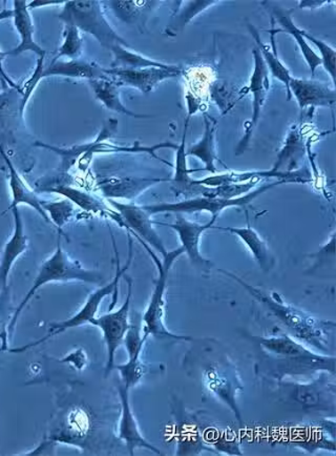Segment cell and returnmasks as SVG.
<instances>
[{
	"label": "cell",
	"instance_id": "836d02e7",
	"mask_svg": "<svg viewBox=\"0 0 336 456\" xmlns=\"http://www.w3.org/2000/svg\"><path fill=\"white\" fill-rule=\"evenodd\" d=\"M112 51L114 61L111 69H136L146 68H166L170 64L149 60V58L132 51L130 46L117 45L113 46Z\"/></svg>",
	"mask_w": 336,
	"mask_h": 456
},
{
	"label": "cell",
	"instance_id": "c3c4849f",
	"mask_svg": "<svg viewBox=\"0 0 336 456\" xmlns=\"http://www.w3.org/2000/svg\"><path fill=\"white\" fill-rule=\"evenodd\" d=\"M329 4H333V0L332 2H328V0H300L299 8L316 10Z\"/></svg>",
	"mask_w": 336,
	"mask_h": 456
},
{
	"label": "cell",
	"instance_id": "ab89813d",
	"mask_svg": "<svg viewBox=\"0 0 336 456\" xmlns=\"http://www.w3.org/2000/svg\"><path fill=\"white\" fill-rule=\"evenodd\" d=\"M121 378V384L127 388L135 387L141 381L142 378L148 372V366L140 358L127 360L126 363L114 366Z\"/></svg>",
	"mask_w": 336,
	"mask_h": 456
},
{
	"label": "cell",
	"instance_id": "d590c367",
	"mask_svg": "<svg viewBox=\"0 0 336 456\" xmlns=\"http://www.w3.org/2000/svg\"><path fill=\"white\" fill-rule=\"evenodd\" d=\"M203 436L208 446H212L214 452L228 455H244L240 447L237 437L225 430L207 428L203 430Z\"/></svg>",
	"mask_w": 336,
	"mask_h": 456
},
{
	"label": "cell",
	"instance_id": "74e56055",
	"mask_svg": "<svg viewBox=\"0 0 336 456\" xmlns=\"http://www.w3.org/2000/svg\"><path fill=\"white\" fill-rule=\"evenodd\" d=\"M218 4V2L182 3L183 8L180 9L178 14L173 17L171 26L167 27V30H171V33L175 35L178 31L182 30L196 15Z\"/></svg>",
	"mask_w": 336,
	"mask_h": 456
},
{
	"label": "cell",
	"instance_id": "7dc6e473",
	"mask_svg": "<svg viewBox=\"0 0 336 456\" xmlns=\"http://www.w3.org/2000/svg\"><path fill=\"white\" fill-rule=\"evenodd\" d=\"M7 56V52H3L2 50H0V77H2L4 85H8L10 87H12V89H14L21 93L22 90L20 89V87L17 86L14 83V81L9 77V75L4 71V58Z\"/></svg>",
	"mask_w": 336,
	"mask_h": 456
},
{
	"label": "cell",
	"instance_id": "7bdbcfd3",
	"mask_svg": "<svg viewBox=\"0 0 336 456\" xmlns=\"http://www.w3.org/2000/svg\"><path fill=\"white\" fill-rule=\"evenodd\" d=\"M44 57L38 58L36 68H35V71L33 72L31 77L28 78L25 86H23V89L21 92L22 102L20 109L21 116L23 114V110H25L26 105L28 102V99H30V97L32 96L33 92L35 91V89H36L40 81L43 80V73L44 69Z\"/></svg>",
	"mask_w": 336,
	"mask_h": 456
},
{
	"label": "cell",
	"instance_id": "f546056e",
	"mask_svg": "<svg viewBox=\"0 0 336 456\" xmlns=\"http://www.w3.org/2000/svg\"><path fill=\"white\" fill-rule=\"evenodd\" d=\"M218 120L204 113V133L198 142L191 144L187 151V155L194 156L204 165L203 171L217 175L216 162L220 161L217 156L216 132Z\"/></svg>",
	"mask_w": 336,
	"mask_h": 456
},
{
	"label": "cell",
	"instance_id": "83f0119b",
	"mask_svg": "<svg viewBox=\"0 0 336 456\" xmlns=\"http://www.w3.org/2000/svg\"><path fill=\"white\" fill-rule=\"evenodd\" d=\"M219 230L233 233L244 243L260 270L269 273L276 265V256L268 242L251 225L245 227H218Z\"/></svg>",
	"mask_w": 336,
	"mask_h": 456
},
{
	"label": "cell",
	"instance_id": "4316f807",
	"mask_svg": "<svg viewBox=\"0 0 336 456\" xmlns=\"http://www.w3.org/2000/svg\"><path fill=\"white\" fill-rule=\"evenodd\" d=\"M0 153H2L5 165H7L9 168V184L12 191V203L7 209V212L13 208L19 207L20 204H26V206L31 207L36 210V212L44 219L46 224H52V221L44 208V201L42 200V199L36 195V192H34L30 187L26 184L25 181L22 180L20 173L17 172L13 163H12L8 155L4 153L3 148H0Z\"/></svg>",
	"mask_w": 336,
	"mask_h": 456
},
{
	"label": "cell",
	"instance_id": "2e32d148",
	"mask_svg": "<svg viewBox=\"0 0 336 456\" xmlns=\"http://www.w3.org/2000/svg\"><path fill=\"white\" fill-rule=\"evenodd\" d=\"M217 219L218 217L213 216L210 222H207L205 224H200L184 218L183 215H177L175 224H160V222H155V224L171 227L172 231H175L180 242H181L184 254H187L191 265L200 271L207 272L211 271L213 265L211 260L202 256L200 242L203 233L213 228Z\"/></svg>",
	"mask_w": 336,
	"mask_h": 456
},
{
	"label": "cell",
	"instance_id": "8fae6325",
	"mask_svg": "<svg viewBox=\"0 0 336 456\" xmlns=\"http://www.w3.org/2000/svg\"><path fill=\"white\" fill-rule=\"evenodd\" d=\"M118 130V121L109 119L103 125L102 130L98 134L95 140H92L91 148L85 155L80 158L78 160V167L80 171H86L91 165L92 157L95 154L100 153H131V154H148L155 158V159L160 160L165 163V165L172 167L171 163L161 159L157 155V151L161 149H172L177 150L178 144L172 142H164L156 144L154 146H143L136 142L132 146H123L117 144L108 143L107 140L114 138L116 133Z\"/></svg>",
	"mask_w": 336,
	"mask_h": 456
},
{
	"label": "cell",
	"instance_id": "8d00e7d4",
	"mask_svg": "<svg viewBox=\"0 0 336 456\" xmlns=\"http://www.w3.org/2000/svg\"><path fill=\"white\" fill-rule=\"evenodd\" d=\"M107 5L111 7L116 16L119 20L127 23H136L142 20V16H146L150 10L159 5L156 2H112Z\"/></svg>",
	"mask_w": 336,
	"mask_h": 456
},
{
	"label": "cell",
	"instance_id": "d4e9b609",
	"mask_svg": "<svg viewBox=\"0 0 336 456\" xmlns=\"http://www.w3.org/2000/svg\"><path fill=\"white\" fill-rule=\"evenodd\" d=\"M92 429L91 415L84 407H73L68 411L60 428L50 436L57 444H68V445H83Z\"/></svg>",
	"mask_w": 336,
	"mask_h": 456
},
{
	"label": "cell",
	"instance_id": "b9f144b4",
	"mask_svg": "<svg viewBox=\"0 0 336 456\" xmlns=\"http://www.w3.org/2000/svg\"><path fill=\"white\" fill-rule=\"evenodd\" d=\"M303 37L307 42H311L316 46L318 52H320V58L322 61V66L325 68L326 72L330 75L332 79V85H335V61L336 52L332 45L323 42V40L316 38L314 35H311L305 30H302Z\"/></svg>",
	"mask_w": 336,
	"mask_h": 456
},
{
	"label": "cell",
	"instance_id": "5b68a950",
	"mask_svg": "<svg viewBox=\"0 0 336 456\" xmlns=\"http://www.w3.org/2000/svg\"><path fill=\"white\" fill-rule=\"evenodd\" d=\"M58 17L65 25L75 26L79 31L92 35L103 48L111 50L117 45L131 48L109 25L100 2H66Z\"/></svg>",
	"mask_w": 336,
	"mask_h": 456
},
{
	"label": "cell",
	"instance_id": "681fc988",
	"mask_svg": "<svg viewBox=\"0 0 336 456\" xmlns=\"http://www.w3.org/2000/svg\"><path fill=\"white\" fill-rule=\"evenodd\" d=\"M66 2H44V0H34L30 4H28V10L48 7V5H58L65 4Z\"/></svg>",
	"mask_w": 336,
	"mask_h": 456
},
{
	"label": "cell",
	"instance_id": "7c38bea8",
	"mask_svg": "<svg viewBox=\"0 0 336 456\" xmlns=\"http://www.w3.org/2000/svg\"><path fill=\"white\" fill-rule=\"evenodd\" d=\"M38 191L55 192L65 196L73 204L89 214L100 216V217L111 219L121 228L124 225V221L117 210L109 208L106 202L101 199L92 196L88 191H81L72 185H68L65 178L42 179L37 183Z\"/></svg>",
	"mask_w": 336,
	"mask_h": 456
},
{
	"label": "cell",
	"instance_id": "bcb514c9",
	"mask_svg": "<svg viewBox=\"0 0 336 456\" xmlns=\"http://www.w3.org/2000/svg\"><path fill=\"white\" fill-rule=\"evenodd\" d=\"M57 445L58 444L52 440V438H45V440L39 444V446L36 449H34L33 452H28L27 454L52 455L55 453V448Z\"/></svg>",
	"mask_w": 336,
	"mask_h": 456
},
{
	"label": "cell",
	"instance_id": "ba28073f",
	"mask_svg": "<svg viewBox=\"0 0 336 456\" xmlns=\"http://www.w3.org/2000/svg\"><path fill=\"white\" fill-rule=\"evenodd\" d=\"M203 384L211 393L221 401L235 414L237 423L243 427L242 413L237 405V393L244 388L239 373L228 358L213 361L204 367L202 372Z\"/></svg>",
	"mask_w": 336,
	"mask_h": 456
},
{
	"label": "cell",
	"instance_id": "8992f818",
	"mask_svg": "<svg viewBox=\"0 0 336 456\" xmlns=\"http://www.w3.org/2000/svg\"><path fill=\"white\" fill-rule=\"evenodd\" d=\"M129 235V259H127L125 265L123 268H120L119 263H117V270H116V274L114 279L107 285L101 286V288L92 291L89 296L88 300L85 301L84 305L81 307L77 314H75L73 317L62 321L56 322V323L50 324L49 333L40 340L26 345L19 349H12L10 352L12 353H22L26 352V350L30 349L35 346H38V345L43 344L46 341L51 340L57 336L61 335V333L68 331V330L76 329V327L92 324V322L97 317L98 311H100V307L101 303L106 297L113 292L115 295L118 294V285L121 278L124 276L126 271H129L130 266L132 265V256H134V251H132V240L130 232H127Z\"/></svg>",
	"mask_w": 336,
	"mask_h": 456
},
{
	"label": "cell",
	"instance_id": "e575fe53",
	"mask_svg": "<svg viewBox=\"0 0 336 456\" xmlns=\"http://www.w3.org/2000/svg\"><path fill=\"white\" fill-rule=\"evenodd\" d=\"M294 444L309 453H314L317 450H326L334 453L336 447L335 438L328 436L318 424L314 428L300 432L295 436Z\"/></svg>",
	"mask_w": 336,
	"mask_h": 456
},
{
	"label": "cell",
	"instance_id": "6da1fadb",
	"mask_svg": "<svg viewBox=\"0 0 336 456\" xmlns=\"http://www.w3.org/2000/svg\"><path fill=\"white\" fill-rule=\"evenodd\" d=\"M252 338L265 354L262 371L279 383L285 378H307L318 372L335 377L334 355L315 352L288 333Z\"/></svg>",
	"mask_w": 336,
	"mask_h": 456
},
{
	"label": "cell",
	"instance_id": "f35d334b",
	"mask_svg": "<svg viewBox=\"0 0 336 456\" xmlns=\"http://www.w3.org/2000/svg\"><path fill=\"white\" fill-rule=\"evenodd\" d=\"M84 40L78 28L72 25H65L63 30V43L58 50L56 60L68 57V60H79L83 54Z\"/></svg>",
	"mask_w": 336,
	"mask_h": 456
},
{
	"label": "cell",
	"instance_id": "9c48e42d",
	"mask_svg": "<svg viewBox=\"0 0 336 456\" xmlns=\"http://www.w3.org/2000/svg\"><path fill=\"white\" fill-rule=\"evenodd\" d=\"M127 282V295L123 306L118 311L108 313L96 317L92 322V326L98 327L102 332L104 343L107 346L106 377L114 370L116 353L124 345L127 330L130 329L131 303L132 297V280L125 278Z\"/></svg>",
	"mask_w": 336,
	"mask_h": 456
},
{
	"label": "cell",
	"instance_id": "ac0fdd59",
	"mask_svg": "<svg viewBox=\"0 0 336 456\" xmlns=\"http://www.w3.org/2000/svg\"><path fill=\"white\" fill-rule=\"evenodd\" d=\"M175 415V427L172 435L176 441L177 455H199L204 452H214L207 445L198 419L193 414L185 411L182 406L177 407L172 413Z\"/></svg>",
	"mask_w": 336,
	"mask_h": 456
},
{
	"label": "cell",
	"instance_id": "1f68e13d",
	"mask_svg": "<svg viewBox=\"0 0 336 456\" xmlns=\"http://www.w3.org/2000/svg\"><path fill=\"white\" fill-rule=\"evenodd\" d=\"M96 98L104 107L114 113L132 117V118H149L152 115L138 114L127 109L121 102L120 86L112 78L95 79L89 81Z\"/></svg>",
	"mask_w": 336,
	"mask_h": 456
},
{
	"label": "cell",
	"instance_id": "7a4b0ae2",
	"mask_svg": "<svg viewBox=\"0 0 336 456\" xmlns=\"http://www.w3.org/2000/svg\"><path fill=\"white\" fill-rule=\"evenodd\" d=\"M239 283L253 299L268 309V312L279 322V323L298 341L302 342L315 352H328V338L335 330L333 321L322 320L316 315L302 311L284 301L282 296L276 291L260 290L254 286L248 284L244 279L236 274L219 270Z\"/></svg>",
	"mask_w": 336,
	"mask_h": 456
},
{
	"label": "cell",
	"instance_id": "277c9868",
	"mask_svg": "<svg viewBox=\"0 0 336 456\" xmlns=\"http://www.w3.org/2000/svg\"><path fill=\"white\" fill-rule=\"evenodd\" d=\"M139 242L147 249L158 270V277L155 281L152 297H150L147 311L142 317L143 335L148 338L153 336L157 338H167V340L194 341V338L176 335V333L168 330L165 325V295L168 276H170V272L176 260L184 255V249L180 247L177 249L168 251L166 256H162L164 260H160L147 243H144L141 240H139Z\"/></svg>",
	"mask_w": 336,
	"mask_h": 456
},
{
	"label": "cell",
	"instance_id": "cb8c5ba5",
	"mask_svg": "<svg viewBox=\"0 0 336 456\" xmlns=\"http://www.w3.org/2000/svg\"><path fill=\"white\" fill-rule=\"evenodd\" d=\"M11 210L14 218L13 235L5 243L2 259H0V289L3 290L8 289V280L12 267L15 265L16 260L26 253L28 248V239L25 232L20 208L16 207Z\"/></svg>",
	"mask_w": 336,
	"mask_h": 456
},
{
	"label": "cell",
	"instance_id": "f1b7e54d",
	"mask_svg": "<svg viewBox=\"0 0 336 456\" xmlns=\"http://www.w3.org/2000/svg\"><path fill=\"white\" fill-rule=\"evenodd\" d=\"M13 20L20 44L15 49L7 52V55L17 56L25 52H33L38 58L45 56V51L34 39V23L27 2L13 3Z\"/></svg>",
	"mask_w": 336,
	"mask_h": 456
},
{
	"label": "cell",
	"instance_id": "ffe728a7",
	"mask_svg": "<svg viewBox=\"0 0 336 456\" xmlns=\"http://www.w3.org/2000/svg\"><path fill=\"white\" fill-rule=\"evenodd\" d=\"M311 121L302 119L292 126L272 171L292 172L300 168L307 154V142L311 136H308Z\"/></svg>",
	"mask_w": 336,
	"mask_h": 456
},
{
	"label": "cell",
	"instance_id": "4dcf8cb0",
	"mask_svg": "<svg viewBox=\"0 0 336 456\" xmlns=\"http://www.w3.org/2000/svg\"><path fill=\"white\" fill-rule=\"evenodd\" d=\"M249 31L252 35L254 40L258 44V49L260 50V55H262L266 67H268L269 73L274 76L275 78L280 80L284 86L286 87L287 91V101H292V94L289 91V84L292 79V76L291 71H289L288 68L284 64L279 56H277V51L275 42V35L274 30H270L271 34V42H272V51L268 48V45H266L263 43L262 38H260V35L259 33L258 28H254L252 25H248Z\"/></svg>",
	"mask_w": 336,
	"mask_h": 456
},
{
	"label": "cell",
	"instance_id": "60d3db41",
	"mask_svg": "<svg viewBox=\"0 0 336 456\" xmlns=\"http://www.w3.org/2000/svg\"><path fill=\"white\" fill-rule=\"evenodd\" d=\"M44 208L46 214H48L52 224H54L58 228L60 233H63L62 227L68 224L75 214L73 203L67 198L65 200L56 202L44 201Z\"/></svg>",
	"mask_w": 336,
	"mask_h": 456
},
{
	"label": "cell",
	"instance_id": "816d5d0a",
	"mask_svg": "<svg viewBox=\"0 0 336 456\" xmlns=\"http://www.w3.org/2000/svg\"><path fill=\"white\" fill-rule=\"evenodd\" d=\"M0 352H2V350H0Z\"/></svg>",
	"mask_w": 336,
	"mask_h": 456
},
{
	"label": "cell",
	"instance_id": "f6af8a7d",
	"mask_svg": "<svg viewBox=\"0 0 336 456\" xmlns=\"http://www.w3.org/2000/svg\"><path fill=\"white\" fill-rule=\"evenodd\" d=\"M61 362L62 363L73 365L78 370H83L86 363H88V356H86L83 348H79L68 354Z\"/></svg>",
	"mask_w": 336,
	"mask_h": 456
},
{
	"label": "cell",
	"instance_id": "603a6c76",
	"mask_svg": "<svg viewBox=\"0 0 336 456\" xmlns=\"http://www.w3.org/2000/svg\"><path fill=\"white\" fill-rule=\"evenodd\" d=\"M168 178L107 177L98 183L104 197L135 200L149 187L162 183H170Z\"/></svg>",
	"mask_w": 336,
	"mask_h": 456
},
{
	"label": "cell",
	"instance_id": "5bb4252c",
	"mask_svg": "<svg viewBox=\"0 0 336 456\" xmlns=\"http://www.w3.org/2000/svg\"><path fill=\"white\" fill-rule=\"evenodd\" d=\"M254 69L252 75L251 83L248 86V91L252 94V117L245 126V134L243 136L239 145H237L236 153L242 154L251 142L254 128L258 126L262 109L268 99L270 90L269 71L264 62L260 50L254 48L253 52Z\"/></svg>",
	"mask_w": 336,
	"mask_h": 456
},
{
	"label": "cell",
	"instance_id": "ee69618b",
	"mask_svg": "<svg viewBox=\"0 0 336 456\" xmlns=\"http://www.w3.org/2000/svg\"><path fill=\"white\" fill-rule=\"evenodd\" d=\"M335 256V232L332 233L329 241L324 245L318 253L310 256V258H316V262H320V266L323 263L329 261V258L334 259Z\"/></svg>",
	"mask_w": 336,
	"mask_h": 456
},
{
	"label": "cell",
	"instance_id": "3957f363",
	"mask_svg": "<svg viewBox=\"0 0 336 456\" xmlns=\"http://www.w3.org/2000/svg\"><path fill=\"white\" fill-rule=\"evenodd\" d=\"M103 277L100 272L86 270L77 260H74L61 248L60 240H58L55 253L46 259L40 266L36 278L30 290L17 307L13 317L10 321L7 330V335L10 337L15 329L17 320H19L23 309L28 303L36 295V292L43 286L50 283H67V282H83L100 285L102 283Z\"/></svg>",
	"mask_w": 336,
	"mask_h": 456
},
{
	"label": "cell",
	"instance_id": "4fadbf2b",
	"mask_svg": "<svg viewBox=\"0 0 336 456\" xmlns=\"http://www.w3.org/2000/svg\"><path fill=\"white\" fill-rule=\"evenodd\" d=\"M108 202L123 217L127 232L135 236L138 241L141 240L149 248L157 250L162 256H166L168 250L154 227V221L150 219L152 216L143 207L136 206L134 203H120L114 200V199H108Z\"/></svg>",
	"mask_w": 336,
	"mask_h": 456
},
{
	"label": "cell",
	"instance_id": "d6a6232c",
	"mask_svg": "<svg viewBox=\"0 0 336 456\" xmlns=\"http://www.w3.org/2000/svg\"><path fill=\"white\" fill-rule=\"evenodd\" d=\"M190 117L188 115L187 120H185L181 143L178 144L176 150L175 174H173V177L171 179L172 183V191L175 192L176 197H181L183 192L193 183L194 180L190 178L191 169L188 167L187 149H185L187 148V135Z\"/></svg>",
	"mask_w": 336,
	"mask_h": 456
},
{
	"label": "cell",
	"instance_id": "30bf717a",
	"mask_svg": "<svg viewBox=\"0 0 336 456\" xmlns=\"http://www.w3.org/2000/svg\"><path fill=\"white\" fill-rule=\"evenodd\" d=\"M332 374L321 372L320 377L309 382H280L281 387L292 402L311 411H332L335 406V384L330 381Z\"/></svg>",
	"mask_w": 336,
	"mask_h": 456
},
{
	"label": "cell",
	"instance_id": "7402d4cb",
	"mask_svg": "<svg viewBox=\"0 0 336 456\" xmlns=\"http://www.w3.org/2000/svg\"><path fill=\"white\" fill-rule=\"evenodd\" d=\"M266 9L270 11L272 20H276L281 26V28H272L275 33L285 32L291 34L292 37L297 40V44L302 55L305 58V61L308 64L312 77H315L316 71L318 67L322 66V61L320 55L311 49V46L307 43V40L303 37L302 28H299L294 25L292 20L293 9H285L276 4L263 3Z\"/></svg>",
	"mask_w": 336,
	"mask_h": 456
},
{
	"label": "cell",
	"instance_id": "484cf974",
	"mask_svg": "<svg viewBox=\"0 0 336 456\" xmlns=\"http://www.w3.org/2000/svg\"><path fill=\"white\" fill-rule=\"evenodd\" d=\"M50 76H61V77L78 79H107L111 78L108 69L102 68L94 61L83 60L60 61L54 58L50 66L44 69L43 79Z\"/></svg>",
	"mask_w": 336,
	"mask_h": 456
},
{
	"label": "cell",
	"instance_id": "f907efd6",
	"mask_svg": "<svg viewBox=\"0 0 336 456\" xmlns=\"http://www.w3.org/2000/svg\"><path fill=\"white\" fill-rule=\"evenodd\" d=\"M9 19H13V10L4 9L0 11V21L7 20Z\"/></svg>",
	"mask_w": 336,
	"mask_h": 456
},
{
	"label": "cell",
	"instance_id": "52a82bcc",
	"mask_svg": "<svg viewBox=\"0 0 336 456\" xmlns=\"http://www.w3.org/2000/svg\"><path fill=\"white\" fill-rule=\"evenodd\" d=\"M285 184L283 181L276 180L275 183L264 184L257 187L256 190L248 192V194L236 199L223 198H208V197H194L185 199L183 201L176 203H158L152 206H144L143 208L150 216L158 214H195V213H210L212 217L223 212V210L231 208H246L256 200L258 197L265 194L276 186Z\"/></svg>",
	"mask_w": 336,
	"mask_h": 456
},
{
	"label": "cell",
	"instance_id": "e0dca14e",
	"mask_svg": "<svg viewBox=\"0 0 336 456\" xmlns=\"http://www.w3.org/2000/svg\"><path fill=\"white\" fill-rule=\"evenodd\" d=\"M108 74L119 86L134 87V89L143 94H148L153 92L164 81L180 77L182 75V69L178 66L170 64L166 68L108 69Z\"/></svg>",
	"mask_w": 336,
	"mask_h": 456
},
{
	"label": "cell",
	"instance_id": "44dd1931",
	"mask_svg": "<svg viewBox=\"0 0 336 456\" xmlns=\"http://www.w3.org/2000/svg\"><path fill=\"white\" fill-rule=\"evenodd\" d=\"M289 91L297 99L300 110L318 107L332 108L336 102L334 86L315 79L292 77Z\"/></svg>",
	"mask_w": 336,
	"mask_h": 456
},
{
	"label": "cell",
	"instance_id": "d6986e66",
	"mask_svg": "<svg viewBox=\"0 0 336 456\" xmlns=\"http://www.w3.org/2000/svg\"><path fill=\"white\" fill-rule=\"evenodd\" d=\"M130 388L124 384H119L118 394L121 403V417L119 420L118 436L119 440L125 444L127 452L134 455L136 449H147L148 452L162 455L161 450L149 443L141 434L137 423L134 412H132Z\"/></svg>",
	"mask_w": 336,
	"mask_h": 456
},
{
	"label": "cell",
	"instance_id": "9a60e30c",
	"mask_svg": "<svg viewBox=\"0 0 336 456\" xmlns=\"http://www.w3.org/2000/svg\"><path fill=\"white\" fill-rule=\"evenodd\" d=\"M276 179L283 181L284 183H298V184H308L311 183L312 174L308 167H302L292 172H276L272 171H252V172H228L225 174L213 175L212 177L205 179L195 180L194 183L199 185L204 186H221L225 184H237L245 183L249 181L258 180H268Z\"/></svg>",
	"mask_w": 336,
	"mask_h": 456
}]
</instances>
